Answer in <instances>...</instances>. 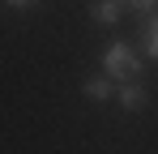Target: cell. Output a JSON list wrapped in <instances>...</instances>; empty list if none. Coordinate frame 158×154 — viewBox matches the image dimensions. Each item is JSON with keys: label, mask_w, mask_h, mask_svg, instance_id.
<instances>
[{"label": "cell", "mask_w": 158, "mask_h": 154, "mask_svg": "<svg viewBox=\"0 0 158 154\" xmlns=\"http://www.w3.org/2000/svg\"><path fill=\"white\" fill-rule=\"evenodd\" d=\"M103 69L107 77H115V81H137V73H141V60H137V51L128 47V43H111V47L103 51Z\"/></svg>", "instance_id": "obj_1"}, {"label": "cell", "mask_w": 158, "mask_h": 154, "mask_svg": "<svg viewBox=\"0 0 158 154\" xmlns=\"http://www.w3.org/2000/svg\"><path fill=\"white\" fill-rule=\"evenodd\" d=\"M115 99H120V107H124V111H141V107L150 103V94H145L137 81H124V86L115 90Z\"/></svg>", "instance_id": "obj_2"}, {"label": "cell", "mask_w": 158, "mask_h": 154, "mask_svg": "<svg viewBox=\"0 0 158 154\" xmlns=\"http://www.w3.org/2000/svg\"><path fill=\"white\" fill-rule=\"evenodd\" d=\"M90 17L98 26H115L120 22V0H94V4H90Z\"/></svg>", "instance_id": "obj_3"}, {"label": "cell", "mask_w": 158, "mask_h": 154, "mask_svg": "<svg viewBox=\"0 0 158 154\" xmlns=\"http://www.w3.org/2000/svg\"><path fill=\"white\" fill-rule=\"evenodd\" d=\"M111 94H115V90H111L107 77H90V81H85V99H90V103H107Z\"/></svg>", "instance_id": "obj_4"}, {"label": "cell", "mask_w": 158, "mask_h": 154, "mask_svg": "<svg viewBox=\"0 0 158 154\" xmlns=\"http://www.w3.org/2000/svg\"><path fill=\"white\" fill-rule=\"evenodd\" d=\"M128 4H132V13H154L158 0H128Z\"/></svg>", "instance_id": "obj_5"}, {"label": "cell", "mask_w": 158, "mask_h": 154, "mask_svg": "<svg viewBox=\"0 0 158 154\" xmlns=\"http://www.w3.org/2000/svg\"><path fill=\"white\" fill-rule=\"evenodd\" d=\"M150 56H158V17L150 22Z\"/></svg>", "instance_id": "obj_6"}, {"label": "cell", "mask_w": 158, "mask_h": 154, "mask_svg": "<svg viewBox=\"0 0 158 154\" xmlns=\"http://www.w3.org/2000/svg\"><path fill=\"white\" fill-rule=\"evenodd\" d=\"M4 4H13V9H30L34 0H4Z\"/></svg>", "instance_id": "obj_7"}]
</instances>
